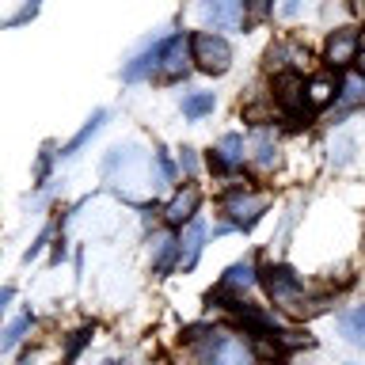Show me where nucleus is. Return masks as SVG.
<instances>
[{
  "label": "nucleus",
  "mask_w": 365,
  "mask_h": 365,
  "mask_svg": "<svg viewBox=\"0 0 365 365\" xmlns=\"http://www.w3.org/2000/svg\"><path fill=\"white\" fill-rule=\"evenodd\" d=\"M194 65L210 76H225L232 68V46H228V38H221L213 31L194 34Z\"/></svg>",
  "instance_id": "f257e3e1"
},
{
  "label": "nucleus",
  "mask_w": 365,
  "mask_h": 365,
  "mask_svg": "<svg viewBox=\"0 0 365 365\" xmlns=\"http://www.w3.org/2000/svg\"><path fill=\"white\" fill-rule=\"evenodd\" d=\"M202 361L205 365H255V354H251V346L244 339L213 331L210 342H205V350H202Z\"/></svg>",
  "instance_id": "f03ea898"
},
{
  "label": "nucleus",
  "mask_w": 365,
  "mask_h": 365,
  "mask_svg": "<svg viewBox=\"0 0 365 365\" xmlns=\"http://www.w3.org/2000/svg\"><path fill=\"white\" fill-rule=\"evenodd\" d=\"M267 205H270V194H262V190H232L225 198V213L236 228H251L267 213Z\"/></svg>",
  "instance_id": "7ed1b4c3"
},
{
  "label": "nucleus",
  "mask_w": 365,
  "mask_h": 365,
  "mask_svg": "<svg viewBox=\"0 0 365 365\" xmlns=\"http://www.w3.org/2000/svg\"><path fill=\"white\" fill-rule=\"evenodd\" d=\"M358 31L354 27H339V31H331L327 34V46H324V57H327V65L331 68H346L350 61H358Z\"/></svg>",
  "instance_id": "20e7f679"
},
{
  "label": "nucleus",
  "mask_w": 365,
  "mask_h": 365,
  "mask_svg": "<svg viewBox=\"0 0 365 365\" xmlns=\"http://www.w3.org/2000/svg\"><path fill=\"white\" fill-rule=\"evenodd\" d=\"M190 61H194V38H182V34H175V38L164 42V57H160V73L179 80L190 73Z\"/></svg>",
  "instance_id": "39448f33"
},
{
  "label": "nucleus",
  "mask_w": 365,
  "mask_h": 365,
  "mask_svg": "<svg viewBox=\"0 0 365 365\" xmlns=\"http://www.w3.org/2000/svg\"><path fill=\"white\" fill-rule=\"evenodd\" d=\"M274 103L285 110V114H301L304 110V103H308V88H304V80L297 76V73H278V80H274Z\"/></svg>",
  "instance_id": "423d86ee"
},
{
  "label": "nucleus",
  "mask_w": 365,
  "mask_h": 365,
  "mask_svg": "<svg viewBox=\"0 0 365 365\" xmlns=\"http://www.w3.org/2000/svg\"><path fill=\"white\" fill-rule=\"evenodd\" d=\"M202 19L210 23L213 31H232L240 19H244V8L236 0H202Z\"/></svg>",
  "instance_id": "0eeeda50"
},
{
  "label": "nucleus",
  "mask_w": 365,
  "mask_h": 365,
  "mask_svg": "<svg viewBox=\"0 0 365 365\" xmlns=\"http://www.w3.org/2000/svg\"><path fill=\"white\" fill-rule=\"evenodd\" d=\"M202 247H205V228L198 221H190L187 228H182V236H179V259H175V267L179 270H190L194 262H198Z\"/></svg>",
  "instance_id": "6e6552de"
},
{
  "label": "nucleus",
  "mask_w": 365,
  "mask_h": 365,
  "mask_svg": "<svg viewBox=\"0 0 365 365\" xmlns=\"http://www.w3.org/2000/svg\"><path fill=\"white\" fill-rule=\"evenodd\" d=\"M244 137H240V133H228V137H221V145H217L213 148V160H210V164L213 168H221V171H232V168H240V164H244Z\"/></svg>",
  "instance_id": "1a4fd4ad"
},
{
  "label": "nucleus",
  "mask_w": 365,
  "mask_h": 365,
  "mask_svg": "<svg viewBox=\"0 0 365 365\" xmlns=\"http://www.w3.org/2000/svg\"><path fill=\"white\" fill-rule=\"evenodd\" d=\"M194 210H198V190H194V187H182L175 198L168 202L164 221H168V225H190V221H194Z\"/></svg>",
  "instance_id": "9d476101"
},
{
  "label": "nucleus",
  "mask_w": 365,
  "mask_h": 365,
  "mask_svg": "<svg viewBox=\"0 0 365 365\" xmlns=\"http://www.w3.org/2000/svg\"><path fill=\"white\" fill-rule=\"evenodd\" d=\"M251 285H255V267H251V262H236V267H228V274L221 278V293H232L240 301Z\"/></svg>",
  "instance_id": "9b49d317"
},
{
  "label": "nucleus",
  "mask_w": 365,
  "mask_h": 365,
  "mask_svg": "<svg viewBox=\"0 0 365 365\" xmlns=\"http://www.w3.org/2000/svg\"><path fill=\"white\" fill-rule=\"evenodd\" d=\"M160 57H164V42L153 46V50H145V53H137L133 61L122 68V76H125V80H145L153 68H160Z\"/></svg>",
  "instance_id": "f8f14e48"
},
{
  "label": "nucleus",
  "mask_w": 365,
  "mask_h": 365,
  "mask_svg": "<svg viewBox=\"0 0 365 365\" xmlns=\"http://www.w3.org/2000/svg\"><path fill=\"white\" fill-rule=\"evenodd\" d=\"M153 255H156V274H168L171 270V259H179V240L156 236L153 240Z\"/></svg>",
  "instance_id": "ddd939ff"
},
{
  "label": "nucleus",
  "mask_w": 365,
  "mask_h": 365,
  "mask_svg": "<svg viewBox=\"0 0 365 365\" xmlns=\"http://www.w3.org/2000/svg\"><path fill=\"white\" fill-rule=\"evenodd\" d=\"M103 118H107V110H96V114H91V118L84 122V130H80V133L73 137V141H68V148H65V156H76L80 148H84V145L91 141V137L99 133V125H103Z\"/></svg>",
  "instance_id": "4468645a"
},
{
  "label": "nucleus",
  "mask_w": 365,
  "mask_h": 365,
  "mask_svg": "<svg viewBox=\"0 0 365 365\" xmlns=\"http://www.w3.org/2000/svg\"><path fill=\"white\" fill-rule=\"evenodd\" d=\"M335 99V84H331L327 76H316L312 84H308V107H327V103Z\"/></svg>",
  "instance_id": "2eb2a0df"
},
{
  "label": "nucleus",
  "mask_w": 365,
  "mask_h": 365,
  "mask_svg": "<svg viewBox=\"0 0 365 365\" xmlns=\"http://www.w3.org/2000/svg\"><path fill=\"white\" fill-rule=\"evenodd\" d=\"M339 327H342V335H346L354 346H365V316H361V312L342 316V319H339Z\"/></svg>",
  "instance_id": "dca6fc26"
},
{
  "label": "nucleus",
  "mask_w": 365,
  "mask_h": 365,
  "mask_svg": "<svg viewBox=\"0 0 365 365\" xmlns=\"http://www.w3.org/2000/svg\"><path fill=\"white\" fill-rule=\"evenodd\" d=\"M213 110V91H198V96H187L182 99V114L187 118H202V114Z\"/></svg>",
  "instance_id": "f3484780"
},
{
  "label": "nucleus",
  "mask_w": 365,
  "mask_h": 365,
  "mask_svg": "<svg viewBox=\"0 0 365 365\" xmlns=\"http://www.w3.org/2000/svg\"><path fill=\"white\" fill-rule=\"evenodd\" d=\"M31 331V316H19V319H11V324L4 327V339H0V350H11L16 342L23 339Z\"/></svg>",
  "instance_id": "a211bd4d"
},
{
  "label": "nucleus",
  "mask_w": 365,
  "mask_h": 365,
  "mask_svg": "<svg viewBox=\"0 0 365 365\" xmlns=\"http://www.w3.org/2000/svg\"><path fill=\"white\" fill-rule=\"evenodd\" d=\"M274 11V0H244V19L247 23H262Z\"/></svg>",
  "instance_id": "6ab92c4d"
},
{
  "label": "nucleus",
  "mask_w": 365,
  "mask_h": 365,
  "mask_svg": "<svg viewBox=\"0 0 365 365\" xmlns=\"http://www.w3.org/2000/svg\"><path fill=\"white\" fill-rule=\"evenodd\" d=\"M255 160H259L262 168H270L274 160H278V153H274V141H270V133H267V130L255 137Z\"/></svg>",
  "instance_id": "aec40b11"
},
{
  "label": "nucleus",
  "mask_w": 365,
  "mask_h": 365,
  "mask_svg": "<svg viewBox=\"0 0 365 365\" xmlns=\"http://www.w3.org/2000/svg\"><path fill=\"white\" fill-rule=\"evenodd\" d=\"M365 99V76H346V84H342V103H361Z\"/></svg>",
  "instance_id": "412c9836"
},
{
  "label": "nucleus",
  "mask_w": 365,
  "mask_h": 365,
  "mask_svg": "<svg viewBox=\"0 0 365 365\" xmlns=\"http://www.w3.org/2000/svg\"><path fill=\"white\" fill-rule=\"evenodd\" d=\"M179 168L187 171V175H190L194 168H198V160H194V148H182V153H179Z\"/></svg>",
  "instance_id": "4be33fe9"
},
{
  "label": "nucleus",
  "mask_w": 365,
  "mask_h": 365,
  "mask_svg": "<svg viewBox=\"0 0 365 365\" xmlns=\"http://www.w3.org/2000/svg\"><path fill=\"white\" fill-rule=\"evenodd\" d=\"M88 335H91L88 327H84V331H76V335H73V342H68V358H73V354H76L80 346H84V342H88Z\"/></svg>",
  "instance_id": "5701e85b"
},
{
  "label": "nucleus",
  "mask_w": 365,
  "mask_h": 365,
  "mask_svg": "<svg viewBox=\"0 0 365 365\" xmlns=\"http://www.w3.org/2000/svg\"><path fill=\"white\" fill-rule=\"evenodd\" d=\"M282 16H297V11H301V0H282Z\"/></svg>",
  "instance_id": "b1692460"
},
{
  "label": "nucleus",
  "mask_w": 365,
  "mask_h": 365,
  "mask_svg": "<svg viewBox=\"0 0 365 365\" xmlns=\"http://www.w3.org/2000/svg\"><path fill=\"white\" fill-rule=\"evenodd\" d=\"M358 73L365 76V53H358Z\"/></svg>",
  "instance_id": "393cba45"
},
{
  "label": "nucleus",
  "mask_w": 365,
  "mask_h": 365,
  "mask_svg": "<svg viewBox=\"0 0 365 365\" xmlns=\"http://www.w3.org/2000/svg\"><path fill=\"white\" fill-rule=\"evenodd\" d=\"M358 312H361V316H365V304H361V308H358Z\"/></svg>",
  "instance_id": "a878e982"
}]
</instances>
